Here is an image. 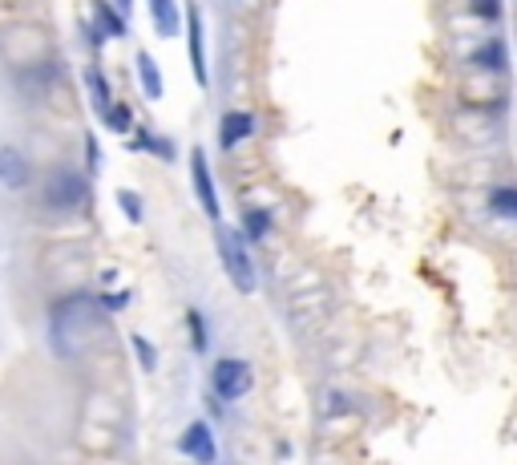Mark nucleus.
<instances>
[{"instance_id": "nucleus-3", "label": "nucleus", "mask_w": 517, "mask_h": 465, "mask_svg": "<svg viewBox=\"0 0 517 465\" xmlns=\"http://www.w3.org/2000/svg\"><path fill=\"white\" fill-rule=\"evenodd\" d=\"M255 389V368L243 360V356H223L215 368H211V393L215 401H243L247 393Z\"/></svg>"}, {"instance_id": "nucleus-19", "label": "nucleus", "mask_w": 517, "mask_h": 465, "mask_svg": "<svg viewBox=\"0 0 517 465\" xmlns=\"http://www.w3.org/2000/svg\"><path fill=\"white\" fill-rule=\"evenodd\" d=\"M134 304V292H97V308L106 312H126Z\"/></svg>"}, {"instance_id": "nucleus-1", "label": "nucleus", "mask_w": 517, "mask_h": 465, "mask_svg": "<svg viewBox=\"0 0 517 465\" xmlns=\"http://www.w3.org/2000/svg\"><path fill=\"white\" fill-rule=\"evenodd\" d=\"M215 247H219V263L227 271V279L235 284L239 296H255L259 292V271L251 259V243L243 239L239 227H219L215 231Z\"/></svg>"}, {"instance_id": "nucleus-4", "label": "nucleus", "mask_w": 517, "mask_h": 465, "mask_svg": "<svg viewBox=\"0 0 517 465\" xmlns=\"http://www.w3.org/2000/svg\"><path fill=\"white\" fill-rule=\"evenodd\" d=\"M190 186H194V195H198V207L202 215L219 223L223 219V207H219V191H215V174H211V158H206L202 146L190 150Z\"/></svg>"}, {"instance_id": "nucleus-23", "label": "nucleus", "mask_w": 517, "mask_h": 465, "mask_svg": "<svg viewBox=\"0 0 517 465\" xmlns=\"http://www.w3.org/2000/svg\"><path fill=\"white\" fill-rule=\"evenodd\" d=\"M114 5H118V9H122V13H126V17H130V13H134V0H114Z\"/></svg>"}, {"instance_id": "nucleus-18", "label": "nucleus", "mask_w": 517, "mask_h": 465, "mask_svg": "<svg viewBox=\"0 0 517 465\" xmlns=\"http://www.w3.org/2000/svg\"><path fill=\"white\" fill-rule=\"evenodd\" d=\"M118 207H122V215L130 219V223H142V195L138 191H126V186H122V191H118Z\"/></svg>"}, {"instance_id": "nucleus-17", "label": "nucleus", "mask_w": 517, "mask_h": 465, "mask_svg": "<svg viewBox=\"0 0 517 465\" xmlns=\"http://www.w3.org/2000/svg\"><path fill=\"white\" fill-rule=\"evenodd\" d=\"M101 118H106V126L114 130V134H130L138 122H134V110L130 106H122V102H110V110L106 114H101Z\"/></svg>"}, {"instance_id": "nucleus-2", "label": "nucleus", "mask_w": 517, "mask_h": 465, "mask_svg": "<svg viewBox=\"0 0 517 465\" xmlns=\"http://www.w3.org/2000/svg\"><path fill=\"white\" fill-rule=\"evenodd\" d=\"M89 174L77 170V166H57L49 170L45 178V191H41V207L53 211V215H73V211H85L89 207Z\"/></svg>"}, {"instance_id": "nucleus-20", "label": "nucleus", "mask_w": 517, "mask_h": 465, "mask_svg": "<svg viewBox=\"0 0 517 465\" xmlns=\"http://www.w3.org/2000/svg\"><path fill=\"white\" fill-rule=\"evenodd\" d=\"M130 344H134V352H138V360H142V368H146V372H150V368H154V364H158V352H154V344H150V340H146V336H138V332H134V336H130Z\"/></svg>"}, {"instance_id": "nucleus-15", "label": "nucleus", "mask_w": 517, "mask_h": 465, "mask_svg": "<svg viewBox=\"0 0 517 465\" xmlns=\"http://www.w3.org/2000/svg\"><path fill=\"white\" fill-rule=\"evenodd\" d=\"M473 65L489 69V73H505V41H485L477 53H473Z\"/></svg>"}, {"instance_id": "nucleus-14", "label": "nucleus", "mask_w": 517, "mask_h": 465, "mask_svg": "<svg viewBox=\"0 0 517 465\" xmlns=\"http://www.w3.org/2000/svg\"><path fill=\"white\" fill-rule=\"evenodd\" d=\"M489 211L497 219H517V191L513 186H493L489 191Z\"/></svg>"}, {"instance_id": "nucleus-16", "label": "nucleus", "mask_w": 517, "mask_h": 465, "mask_svg": "<svg viewBox=\"0 0 517 465\" xmlns=\"http://www.w3.org/2000/svg\"><path fill=\"white\" fill-rule=\"evenodd\" d=\"M186 324H190V348H194V356H202L206 348H211V336H206V316L198 308H190L186 312Z\"/></svg>"}, {"instance_id": "nucleus-21", "label": "nucleus", "mask_w": 517, "mask_h": 465, "mask_svg": "<svg viewBox=\"0 0 517 465\" xmlns=\"http://www.w3.org/2000/svg\"><path fill=\"white\" fill-rule=\"evenodd\" d=\"M469 13L481 21H497L501 17V0H469Z\"/></svg>"}, {"instance_id": "nucleus-11", "label": "nucleus", "mask_w": 517, "mask_h": 465, "mask_svg": "<svg viewBox=\"0 0 517 465\" xmlns=\"http://www.w3.org/2000/svg\"><path fill=\"white\" fill-rule=\"evenodd\" d=\"M150 17H154V29L162 37H178L182 33V9L178 0H150Z\"/></svg>"}, {"instance_id": "nucleus-5", "label": "nucleus", "mask_w": 517, "mask_h": 465, "mask_svg": "<svg viewBox=\"0 0 517 465\" xmlns=\"http://www.w3.org/2000/svg\"><path fill=\"white\" fill-rule=\"evenodd\" d=\"M186 53H190V69H194V81L198 89L211 85V65H206V41H202V9L190 5L186 9Z\"/></svg>"}, {"instance_id": "nucleus-12", "label": "nucleus", "mask_w": 517, "mask_h": 465, "mask_svg": "<svg viewBox=\"0 0 517 465\" xmlns=\"http://www.w3.org/2000/svg\"><path fill=\"white\" fill-rule=\"evenodd\" d=\"M271 227H275V219H271V211H267V207H247V211H243L239 231H243V239H247V243H263V239L271 235Z\"/></svg>"}, {"instance_id": "nucleus-22", "label": "nucleus", "mask_w": 517, "mask_h": 465, "mask_svg": "<svg viewBox=\"0 0 517 465\" xmlns=\"http://www.w3.org/2000/svg\"><path fill=\"white\" fill-rule=\"evenodd\" d=\"M101 170V146H97V134H85V174H97Z\"/></svg>"}, {"instance_id": "nucleus-9", "label": "nucleus", "mask_w": 517, "mask_h": 465, "mask_svg": "<svg viewBox=\"0 0 517 465\" xmlns=\"http://www.w3.org/2000/svg\"><path fill=\"white\" fill-rule=\"evenodd\" d=\"M93 29L101 33V37H126L130 33V21H126V13L114 5V0H93Z\"/></svg>"}, {"instance_id": "nucleus-13", "label": "nucleus", "mask_w": 517, "mask_h": 465, "mask_svg": "<svg viewBox=\"0 0 517 465\" xmlns=\"http://www.w3.org/2000/svg\"><path fill=\"white\" fill-rule=\"evenodd\" d=\"M85 89H89V98H93V110H97V114H106V110H110V102H114L110 77L101 73L97 65H89V69H85Z\"/></svg>"}, {"instance_id": "nucleus-10", "label": "nucleus", "mask_w": 517, "mask_h": 465, "mask_svg": "<svg viewBox=\"0 0 517 465\" xmlns=\"http://www.w3.org/2000/svg\"><path fill=\"white\" fill-rule=\"evenodd\" d=\"M134 65H138V81H142L146 102H162L166 81H162V69L154 65V57H150V53H138V57H134Z\"/></svg>"}, {"instance_id": "nucleus-7", "label": "nucleus", "mask_w": 517, "mask_h": 465, "mask_svg": "<svg viewBox=\"0 0 517 465\" xmlns=\"http://www.w3.org/2000/svg\"><path fill=\"white\" fill-rule=\"evenodd\" d=\"M178 449H182L186 457L202 461V465H211V461L219 457V445H215V429H211V421H190V425L182 429V437H178Z\"/></svg>"}, {"instance_id": "nucleus-6", "label": "nucleus", "mask_w": 517, "mask_h": 465, "mask_svg": "<svg viewBox=\"0 0 517 465\" xmlns=\"http://www.w3.org/2000/svg\"><path fill=\"white\" fill-rule=\"evenodd\" d=\"M33 158L21 150V146H0V186L5 191H25V186L33 182Z\"/></svg>"}, {"instance_id": "nucleus-8", "label": "nucleus", "mask_w": 517, "mask_h": 465, "mask_svg": "<svg viewBox=\"0 0 517 465\" xmlns=\"http://www.w3.org/2000/svg\"><path fill=\"white\" fill-rule=\"evenodd\" d=\"M255 130H259V122H255L251 110H227V114L219 118V146H223V150H235V146H243Z\"/></svg>"}]
</instances>
